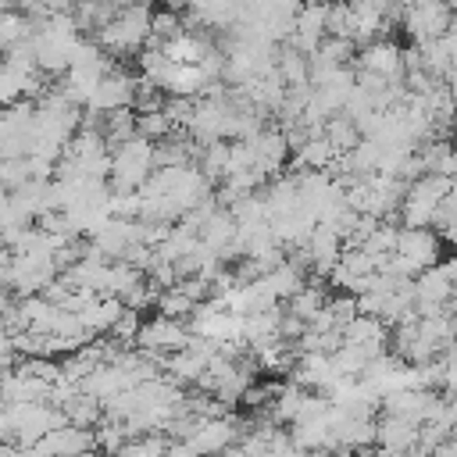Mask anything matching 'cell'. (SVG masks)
Returning <instances> with one entry per match:
<instances>
[{
  "mask_svg": "<svg viewBox=\"0 0 457 457\" xmlns=\"http://www.w3.org/2000/svg\"><path fill=\"white\" fill-rule=\"evenodd\" d=\"M150 7L146 0H136L121 11H114V18L93 32V39L111 54V57H121V54H139L146 43H150Z\"/></svg>",
  "mask_w": 457,
  "mask_h": 457,
  "instance_id": "cell-1",
  "label": "cell"
},
{
  "mask_svg": "<svg viewBox=\"0 0 457 457\" xmlns=\"http://www.w3.org/2000/svg\"><path fill=\"white\" fill-rule=\"evenodd\" d=\"M157 168V143L146 136H132L111 150V189H143V182Z\"/></svg>",
  "mask_w": 457,
  "mask_h": 457,
  "instance_id": "cell-2",
  "label": "cell"
},
{
  "mask_svg": "<svg viewBox=\"0 0 457 457\" xmlns=\"http://www.w3.org/2000/svg\"><path fill=\"white\" fill-rule=\"evenodd\" d=\"M450 186H453V179H443V175H432V171H425L414 182H407V193H403L400 211H396L400 225L403 228H425V225H432L443 196L450 193Z\"/></svg>",
  "mask_w": 457,
  "mask_h": 457,
  "instance_id": "cell-3",
  "label": "cell"
},
{
  "mask_svg": "<svg viewBox=\"0 0 457 457\" xmlns=\"http://www.w3.org/2000/svg\"><path fill=\"white\" fill-rule=\"evenodd\" d=\"M453 7L450 4H443V0H425V4H407V11H403V18H400V25L407 29V36L421 46V43H432V39H439L446 29H450V21H453Z\"/></svg>",
  "mask_w": 457,
  "mask_h": 457,
  "instance_id": "cell-4",
  "label": "cell"
},
{
  "mask_svg": "<svg viewBox=\"0 0 457 457\" xmlns=\"http://www.w3.org/2000/svg\"><path fill=\"white\" fill-rule=\"evenodd\" d=\"M189 339H193V332H189L186 321L168 318V314H154V318L143 321V328H139V336H136V346H139L143 353L168 357V353L182 350Z\"/></svg>",
  "mask_w": 457,
  "mask_h": 457,
  "instance_id": "cell-5",
  "label": "cell"
},
{
  "mask_svg": "<svg viewBox=\"0 0 457 457\" xmlns=\"http://www.w3.org/2000/svg\"><path fill=\"white\" fill-rule=\"evenodd\" d=\"M186 443L200 453V457H218L221 450H228L232 443H239V421L228 418V414H218V418H196Z\"/></svg>",
  "mask_w": 457,
  "mask_h": 457,
  "instance_id": "cell-6",
  "label": "cell"
},
{
  "mask_svg": "<svg viewBox=\"0 0 457 457\" xmlns=\"http://www.w3.org/2000/svg\"><path fill=\"white\" fill-rule=\"evenodd\" d=\"M357 71H371L393 86H403V50L393 43V39H371L368 46L357 50V61H353Z\"/></svg>",
  "mask_w": 457,
  "mask_h": 457,
  "instance_id": "cell-7",
  "label": "cell"
},
{
  "mask_svg": "<svg viewBox=\"0 0 457 457\" xmlns=\"http://www.w3.org/2000/svg\"><path fill=\"white\" fill-rule=\"evenodd\" d=\"M136 86H139V79H132L125 68L114 64V68L100 79V86L93 89L86 111H100V114H107V111H118V107H132V100H136Z\"/></svg>",
  "mask_w": 457,
  "mask_h": 457,
  "instance_id": "cell-8",
  "label": "cell"
},
{
  "mask_svg": "<svg viewBox=\"0 0 457 457\" xmlns=\"http://www.w3.org/2000/svg\"><path fill=\"white\" fill-rule=\"evenodd\" d=\"M418 432H421V421L386 411V414L375 421V446H378V450H389V453H414Z\"/></svg>",
  "mask_w": 457,
  "mask_h": 457,
  "instance_id": "cell-9",
  "label": "cell"
},
{
  "mask_svg": "<svg viewBox=\"0 0 457 457\" xmlns=\"http://www.w3.org/2000/svg\"><path fill=\"white\" fill-rule=\"evenodd\" d=\"M93 446H96V428H82V425H71V421L50 428V432L36 443V450H39L43 457H75V453L93 450Z\"/></svg>",
  "mask_w": 457,
  "mask_h": 457,
  "instance_id": "cell-10",
  "label": "cell"
},
{
  "mask_svg": "<svg viewBox=\"0 0 457 457\" xmlns=\"http://www.w3.org/2000/svg\"><path fill=\"white\" fill-rule=\"evenodd\" d=\"M325 36H328V7L325 4H300L296 18H293V36L286 43H293L303 54H314Z\"/></svg>",
  "mask_w": 457,
  "mask_h": 457,
  "instance_id": "cell-11",
  "label": "cell"
},
{
  "mask_svg": "<svg viewBox=\"0 0 457 457\" xmlns=\"http://www.w3.org/2000/svg\"><path fill=\"white\" fill-rule=\"evenodd\" d=\"M321 136L336 146V154L343 157V154H350L364 136H361V129H357V121L346 114V111H339V114H332L325 125H321Z\"/></svg>",
  "mask_w": 457,
  "mask_h": 457,
  "instance_id": "cell-12",
  "label": "cell"
},
{
  "mask_svg": "<svg viewBox=\"0 0 457 457\" xmlns=\"http://www.w3.org/2000/svg\"><path fill=\"white\" fill-rule=\"evenodd\" d=\"M264 282H268V289L275 293V300L282 303V300H289L296 289H303V282H307V278H303V268H300L296 261H289V257H286L282 264H275L271 271H264Z\"/></svg>",
  "mask_w": 457,
  "mask_h": 457,
  "instance_id": "cell-13",
  "label": "cell"
},
{
  "mask_svg": "<svg viewBox=\"0 0 457 457\" xmlns=\"http://www.w3.org/2000/svg\"><path fill=\"white\" fill-rule=\"evenodd\" d=\"M61 411H64V418H68L71 425H82V428H96V425L104 421V400H96V396L86 393V389H79Z\"/></svg>",
  "mask_w": 457,
  "mask_h": 457,
  "instance_id": "cell-14",
  "label": "cell"
},
{
  "mask_svg": "<svg viewBox=\"0 0 457 457\" xmlns=\"http://www.w3.org/2000/svg\"><path fill=\"white\" fill-rule=\"evenodd\" d=\"M325 303H328V293H325L318 282H303V289H296V293L286 300V311H289L293 318H300V321H311Z\"/></svg>",
  "mask_w": 457,
  "mask_h": 457,
  "instance_id": "cell-15",
  "label": "cell"
},
{
  "mask_svg": "<svg viewBox=\"0 0 457 457\" xmlns=\"http://www.w3.org/2000/svg\"><path fill=\"white\" fill-rule=\"evenodd\" d=\"M32 32H36V21L25 11H4L0 14V54H7L11 46L32 39Z\"/></svg>",
  "mask_w": 457,
  "mask_h": 457,
  "instance_id": "cell-16",
  "label": "cell"
},
{
  "mask_svg": "<svg viewBox=\"0 0 457 457\" xmlns=\"http://www.w3.org/2000/svg\"><path fill=\"white\" fill-rule=\"evenodd\" d=\"M157 314H168V318H179V321H189V314L196 311V300L193 296H186L179 286H168V289H161L157 293Z\"/></svg>",
  "mask_w": 457,
  "mask_h": 457,
  "instance_id": "cell-17",
  "label": "cell"
},
{
  "mask_svg": "<svg viewBox=\"0 0 457 457\" xmlns=\"http://www.w3.org/2000/svg\"><path fill=\"white\" fill-rule=\"evenodd\" d=\"M136 132L146 136L150 143H161V139H168L175 132V121H171V114L164 107L161 111H143V114H136Z\"/></svg>",
  "mask_w": 457,
  "mask_h": 457,
  "instance_id": "cell-18",
  "label": "cell"
},
{
  "mask_svg": "<svg viewBox=\"0 0 457 457\" xmlns=\"http://www.w3.org/2000/svg\"><path fill=\"white\" fill-rule=\"evenodd\" d=\"M32 175H29V161L25 157H7V161H0V182L7 186V189H18V186H25Z\"/></svg>",
  "mask_w": 457,
  "mask_h": 457,
  "instance_id": "cell-19",
  "label": "cell"
},
{
  "mask_svg": "<svg viewBox=\"0 0 457 457\" xmlns=\"http://www.w3.org/2000/svg\"><path fill=\"white\" fill-rule=\"evenodd\" d=\"M439 389H446L450 396L457 393V343L439 353Z\"/></svg>",
  "mask_w": 457,
  "mask_h": 457,
  "instance_id": "cell-20",
  "label": "cell"
},
{
  "mask_svg": "<svg viewBox=\"0 0 457 457\" xmlns=\"http://www.w3.org/2000/svg\"><path fill=\"white\" fill-rule=\"evenodd\" d=\"M104 4H111V7H118V11H121V7H129V4H136V0H104Z\"/></svg>",
  "mask_w": 457,
  "mask_h": 457,
  "instance_id": "cell-21",
  "label": "cell"
},
{
  "mask_svg": "<svg viewBox=\"0 0 457 457\" xmlns=\"http://www.w3.org/2000/svg\"><path fill=\"white\" fill-rule=\"evenodd\" d=\"M75 457H104V453H100V450L93 446V450H82V453H75Z\"/></svg>",
  "mask_w": 457,
  "mask_h": 457,
  "instance_id": "cell-22",
  "label": "cell"
},
{
  "mask_svg": "<svg viewBox=\"0 0 457 457\" xmlns=\"http://www.w3.org/2000/svg\"><path fill=\"white\" fill-rule=\"evenodd\" d=\"M300 4H325V7H328V4H336V0H300Z\"/></svg>",
  "mask_w": 457,
  "mask_h": 457,
  "instance_id": "cell-23",
  "label": "cell"
},
{
  "mask_svg": "<svg viewBox=\"0 0 457 457\" xmlns=\"http://www.w3.org/2000/svg\"><path fill=\"white\" fill-rule=\"evenodd\" d=\"M346 4H364V0H346Z\"/></svg>",
  "mask_w": 457,
  "mask_h": 457,
  "instance_id": "cell-24",
  "label": "cell"
},
{
  "mask_svg": "<svg viewBox=\"0 0 457 457\" xmlns=\"http://www.w3.org/2000/svg\"><path fill=\"white\" fill-rule=\"evenodd\" d=\"M453 136H457V118H453Z\"/></svg>",
  "mask_w": 457,
  "mask_h": 457,
  "instance_id": "cell-25",
  "label": "cell"
},
{
  "mask_svg": "<svg viewBox=\"0 0 457 457\" xmlns=\"http://www.w3.org/2000/svg\"><path fill=\"white\" fill-rule=\"evenodd\" d=\"M453 318H457V307H453Z\"/></svg>",
  "mask_w": 457,
  "mask_h": 457,
  "instance_id": "cell-26",
  "label": "cell"
}]
</instances>
